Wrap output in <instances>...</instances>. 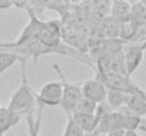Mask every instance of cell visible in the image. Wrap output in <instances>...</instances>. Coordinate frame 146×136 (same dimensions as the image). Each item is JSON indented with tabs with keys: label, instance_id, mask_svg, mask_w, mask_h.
I'll return each mask as SVG.
<instances>
[{
	"label": "cell",
	"instance_id": "6da1fadb",
	"mask_svg": "<svg viewBox=\"0 0 146 136\" xmlns=\"http://www.w3.org/2000/svg\"><path fill=\"white\" fill-rule=\"evenodd\" d=\"M26 62H27V58L20 60V64H21V82L17 87V90L14 91V94L11 95L9 106H7L10 111H13V112H16L21 116L34 111L36 98H37V95L34 94L31 85L29 84Z\"/></svg>",
	"mask_w": 146,
	"mask_h": 136
},
{
	"label": "cell",
	"instance_id": "7a4b0ae2",
	"mask_svg": "<svg viewBox=\"0 0 146 136\" xmlns=\"http://www.w3.org/2000/svg\"><path fill=\"white\" fill-rule=\"evenodd\" d=\"M52 68L54 71L57 72L58 75V80L62 85V101H61V108L64 109V112L68 115V113H72L75 106L78 105V102L82 99V88H81V84H72L70 82L64 72L61 71V68L58 67V64H52Z\"/></svg>",
	"mask_w": 146,
	"mask_h": 136
},
{
	"label": "cell",
	"instance_id": "3957f363",
	"mask_svg": "<svg viewBox=\"0 0 146 136\" xmlns=\"http://www.w3.org/2000/svg\"><path fill=\"white\" fill-rule=\"evenodd\" d=\"M95 80L102 82L106 90L111 91H119L123 94H145L136 84L132 82L131 78L123 77V75H116V74H105L95 70Z\"/></svg>",
	"mask_w": 146,
	"mask_h": 136
},
{
	"label": "cell",
	"instance_id": "277c9868",
	"mask_svg": "<svg viewBox=\"0 0 146 136\" xmlns=\"http://www.w3.org/2000/svg\"><path fill=\"white\" fill-rule=\"evenodd\" d=\"M62 101V85L58 81H51L41 87L36 98L37 111L43 112L46 106H60Z\"/></svg>",
	"mask_w": 146,
	"mask_h": 136
},
{
	"label": "cell",
	"instance_id": "5b68a950",
	"mask_svg": "<svg viewBox=\"0 0 146 136\" xmlns=\"http://www.w3.org/2000/svg\"><path fill=\"white\" fill-rule=\"evenodd\" d=\"M38 41L47 47H58L61 44V24L58 20H48L43 21Z\"/></svg>",
	"mask_w": 146,
	"mask_h": 136
},
{
	"label": "cell",
	"instance_id": "8992f818",
	"mask_svg": "<svg viewBox=\"0 0 146 136\" xmlns=\"http://www.w3.org/2000/svg\"><path fill=\"white\" fill-rule=\"evenodd\" d=\"M81 88H82V96L95 102V103H102L106 101V95H108V90L106 87L99 82L98 80L92 78V80H87L85 82L81 84Z\"/></svg>",
	"mask_w": 146,
	"mask_h": 136
},
{
	"label": "cell",
	"instance_id": "52a82bcc",
	"mask_svg": "<svg viewBox=\"0 0 146 136\" xmlns=\"http://www.w3.org/2000/svg\"><path fill=\"white\" fill-rule=\"evenodd\" d=\"M143 48L141 44H128L123 50L125 65H126V75L131 78L132 74L139 68L143 60Z\"/></svg>",
	"mask_w": 146,
	"mask_h": 136
},
{
	"label": "cell",
	"instance_id": "ba28073f",
	"mask_svg": "<svg viewBox=\"0 0 146 136\" xmlns=\"http://www.w3.org/2000/svg\"><path fill=\"white\" fill-rule=\"evenodd\" d=\"M125 106L138 116H146V92L145 94H126Z\"/></svg>",
	"mask_w": 146,
	"mask_h": 136
},
{
	"label": "cell",
	"instance_id": "9c48e42d",
	"mask_svg": "<svg viewBox=\"0 0 146 136\" xmlns=\"http://www.w3.org/2000/svg\"><path fill=\"white\" fill-rule=\"evenodd\" d=\"M119 118H121V122H122V128L125 131H136L138 128L142 126V122L143 119L141 116H138L136 113H133L132 111H129L126 106L121 108L116 111Z\"/></svg>",
	"mask_w": 146,
	"mask_h": 136
},
{
	"label": "cell",
	"instance_id": "30bf717a",
	"mask_svg": "<svg viewBox=\"0 0 146 136\" xmlns=\"http://www.w3.org/2000/svg\"><path fill=\"white\" fill-rule=\"evenodd\" d=\"M131 11H132V4L129 1H121V0H115L111 3V11L109 16L116 19L121 23L129 21L131 19Z\"/></svg>",
	"mask_w": 146,
	"mask_h": 136
},
{
	"label": "cell",
	"instance_id": "8fae6325",
	"mask_svg": "<svg viewBox=\"0 0 146 136\" xmlns=\"http://www.w3.org/2000/svg\"><path fill=\"white\" fill-rule=\"evenodd\" d=\"M21 119V115L10 111L9 108H0V135H4L9 129L16 126Z\"/></svg>",
	"mask_w": 146,
	"mask_h": 136
},
{
	"label": "cell",
	"instance_id": "7c38bea8",
	"mask_svg": "<svg viewBox=\"0 0 146 136\" xmlns=\"http://www.w3.org/2000/svg\"><path fill=\"white\" fill-rule=\"evenodd\" d=\"M101 30L104 31L106 40H116L119 38V33H121V21H118L111 16H106L102 19Z\"/></svg>",
	"mask_w": 146,
	"mask_h": 136
},
{
	"label": "cell",
	"instance_id": "4fadbf2b",
	"mask_svg": "<svg viewBox=\"0 0 146 136\" xmlns=\"http://www.w3.org/2000/svg\"><path fill=\"white\" fill-rule=\"evenodd\" d=\"M70 115V113H68ZM71 116L74 118V121L80 125V128L87 133L91 135L95 132L98 128V121L95 115H85V113H71Z\"/></svg>",
	"mask_w": 146,
	"mask_h": 136
},
{
	"label": "cell",
	"instance_id": "5bb4252c",
	"mask_svg": "<svg viewBox=\"0 0 146 136\" xmlns=\"http://www.w3.org/2000/svg\"><path fill=\"white\" fill-rule=\"evenodd\" d=\"M23 57L11 52V51H0V75L7 71L10 67H13L16 62H20Z\"/></svg>",
	"mask_w": 146,
	"mask_h": 136
},
{
	"label": "cell",
	"instance_id": "9a60e30c",
	"mask_svg": "<svg viewBox=\"0 0 146 136\" xmlns=\"http://www.w3.org/2000/svg\"><path fill=\"white\" fill-rule=\"evenodd\" d=\"M43 112L37 111V118H34V111L26 115V122L29 128V136H41L40 135V123H41Z\"/></svg>",
	"mask_w": 146,
	"mask_h": 136
},
{
	"label": "cell",
	"instance_id": "2e32d148",
	"mask_svg": "<svg viewBox=\"0 0 146 136\" xmlns=\"http://www.w3.org/2000/svg\"><path fill=\"white\" fill-rule=\"evenodd\" d=\"M125 99H126V94L119 92V91L108 90L106 102H108V105H109L113 111H118V109L123 108V106H125Z\"/></svg>",
	"mask_w": 146,
	"mask_h": 136
},
{
	"label": "cell",
	"instance_id": "e0dca14e",
	"mask_svg": "<svg viewBox=\"0 0 146 136\" xmlns=\"http://www.w3.org/2000/svg\"><path fill=\"white\" fill-rule=\"evenodd\" d=\"M97 108H98V103L87 99L82 96V99L78 102V105L75 106L74 112L72 113H85V115H95L97 112Z\"/></svg>",
	"mask_w": 146,
	"mask_h": 136
},
{
	"label": "cell",
	"instance_id": "ac0fdd59",
	"mask_svg": "<svg viewBox=\"0 0 146 136\" xmlns=\"http://www.w3.org/2000/svg\"><path fill=\"white\" fill-rule=\"evenodd\" d=\"M62 136H87V133L80 128V125L74 121V118L70 113L67 115V125H65Z\"/></svg>",
	"mask_w": 146,
	"mask_h": 136
},
{
	"label": "cell",
	"instance_id": "d6986e66",
	"mask_svg": "<svg viewBox=\"0 0 146 136\" xmlns=\"http://www.w3.org/2000/svg\"><path fill=\"white\" fill-rule=\"evenodd\" d=\"M113 112V109L108 105V102L105 101V102H102V103H99L97 108V112H95V118H97L98 121V125L104 121V119H106L111 113Z\"/></svg>",
	"mask_w": 146,
	"mask_h": 136
},
{
	"label": "cell",
	"instance_id": "ffe728a7",
	"mask_svg": "<svg viewBox=\"0 0 146 136\" xmlns=\"http://www.w3.org/2000/svg\"><path fill=\"white\" fill-rule=\"evenodd\" d=\"M10 7H14V1L10 0H0V10H7Z\"/></svg>",
	"mask_w": 146,
	"mask_h": 136
},
{
	"label": "cell",
	"instance_id": "44dd1931",
	"mask_svg": "<svg viewBox=\"0 0 146 136\" xmlns=\"http://www.w3.org/2000/svg\"><path fill=\"white\" fill-rule=\"evenodd\" d=\"M125 133H126V131H125V129H115V131L109 132L108 136H125Z\"/></svg>",
	"mask_w": 146,
	"mask_h": 136
},
{
	"label": "cell",
	"instance_id": "7402d4cb",
	"mask_svg": "<svg viewBox=\"0 0 146 136\" xmlns=\"http://www.w3.org/2000/svg\"><path fill=\"white\" fill-rule=\"evenodd\" d=\"M125 136H139V135H138V132H136V131H126Z\"/></svg>",
	"mask_w": 146,
	"mask_h": 136
},
{
	"label": "cell",
	"instance_id": "603a6c76",
	"mask_svg": "<svg viewBox=\"0 0 146 136\" xmlns=\"http://www.w3.org/2000/svg\"><path fill=\"white\" fill-rule=\"evenodd\" d=\"M98 136H108V135H98Z\"/></svg>",
	"mask_w": 146,
	"mask_h": 136
},
{
	"label": "cell",
	"instance_id": "cb8c5ba5",
	"mask_svg": "<svg viewBox=\"0 0 146 136\" xmlns=\"http://www.w3.org/2000/svg\"><path fill=\"white\" fill-rule=\"evenodd\" d=\"M0 136H3V135H0Z\"/></svg>",
	"mask_w": 146,
	"mask_h": 136
},
{
	"label": "cell",
	"instance_id": "d4e9b609",
	"mask_svg": "<svg viewBox=\"0 0 146 136\" xmlns=\"http://www.w3.org/2000/svg\"><path fill=\"white\" fill-rule=\"evenodd\" d=\"M0 108H1V106H0Z\"/></svg>",
	"mask_w": 146,
	"mask_h": 136
}]
</instances>
